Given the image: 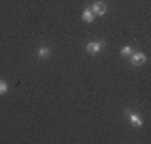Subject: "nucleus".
I'll return each instance as SVG.
<instances>
[{
	"mask_svg": "<svg viewBox=\"0 0 151 144\" xmlns=\"http://www.w3.org/2000/svg\"><path fill=\"white\" fill-rule=\"evenodd\" d=\"M103 47H104V42H101V40H94V42H89L86 45V50L91 55H96V54H99L101 50H103Z\"/></svg>",
	"mask_w": 151,
	"mask_h": 144,
	"instance_id": "1",
	"label": "nucleus"
},
{
	"mask_svg": "<svg viewBox=\"0 0 151 144\" xmlns=\"http://www.w3.org/2000/svg\"><path fill=\"white\" fill-rule=\"evenodd\" d=\"M91 10H92L94 15L103 17V15H106V12H108V5H106L104 2H96V4L91 7Z\"/></svg>",
	"mask_w": 151,
	"mask_h": 144,
	"instance_id": "2",
	"label": "nucleus"
},
{
	"mask_svg": "<svg viewBox=\"0 0 151 144\" xmlns=\"http://www.w3.org/2000/svg\"><path fill=\"white\" fill-rule=\"evenodd\" d=\"M129 60L133 65H143L146 62V55L143 52H133L129 55Z\"/></svg>",
	"mask_w": 151,
	"mask_h": 144,
	"instance_id": "3",
	"label": "nucleus"
},
{
	"mask_svg": "<svg viewBox=\"0 0 151 144\" xmlns=\"http://www.w3.org/2000/svg\"><path fill=\"white\" fill-rule=\"evenodd\" d=\"M126 116L129 117V124L133 126V128H141V126H143V121H141V117L138 116V114H133V112L126 111Z\"/></svg>",
	"mask_w": 151,
	"mask_h": 144,
	"instance_id": "4",
	"label": "nucleus"
},
{
	"mask_svg": "<svg viewBox=\"0 0 151 144\" xmlns=\"http://www.w3.org/2000/svg\"><path fill=\"white\" fill-rule=\"evenodd\" d=\"M82 19H84V22H87V24H91V22L94 20V14H92L91 7H89V9H86V10L82 12Z\"/></svg>",
	"mask_w": 151,
	"mask_h": 144,
	"instance_id": "5",
	"label": "nucleus"
},
{
	"mask_svg": "<svg viewBox=\"0 0 151 144\" xmlns=\"http://www.w3.org/2000/svg\"><path fill=\"white\" fill-rule=\"evenodd\" d=\"M50 55V49L49 47H42L37 50V57L39 59H45V57H49Z\"/></svg>",
	"mask_w": 151,
	"mask_h": 144,
	"instance_id": "6",
	"label": "nucleus"
},
{
	"mask_svg": "<svg viewBox=\"0 0 151 144\" xmlns=\"http://www.w3.org/2000/svg\"><path fill=\"white\" fill-rule=\"evenodd\" d=\"M131 54H133V49H131L129 45H126V47L121 49V55H124V57H129Z\"/></svg>",
	"mask_w": 151,
	"mask_h": 144,
	"instance_id": "7",
	"label": "nucleus"
},
{
	"mask_svg": "<svg viewBox=\"0 0 151 144\" xmlns=\"http://www.w3.org/2000/svg\"><path fill=\"white\" fill-rule=\"evenodd\" d=\"M7 89H9V85H7L5 80H0V94H5Z\"/></svg>",
	"mask_w": 151,
	"mask_h": 144,
	"instance_id": "8",
	"label": "nucleus"
}]
</instances>
